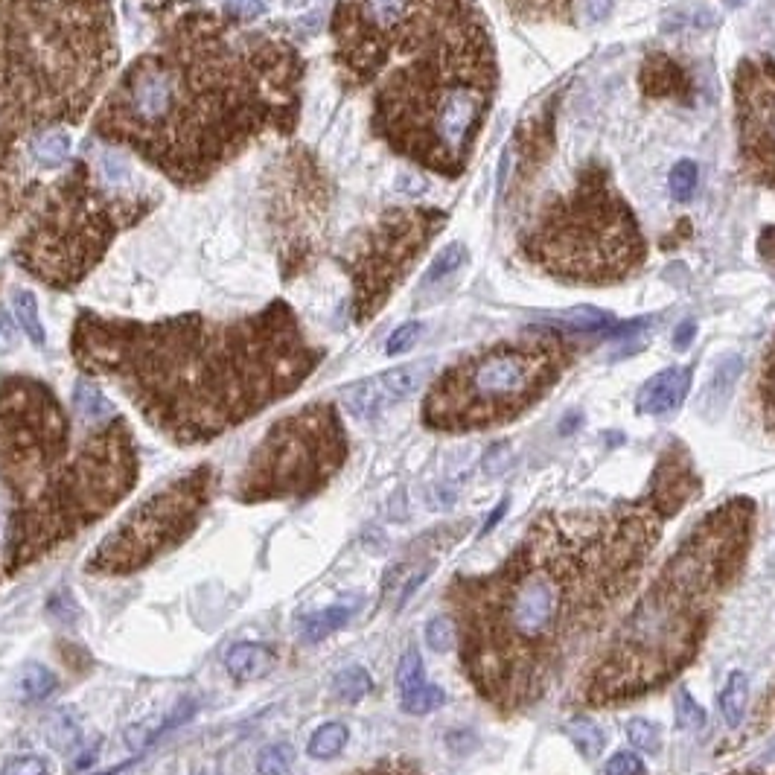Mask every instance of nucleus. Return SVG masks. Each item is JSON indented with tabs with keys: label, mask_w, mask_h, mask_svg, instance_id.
Returning <instances> with one entry per match:
<instances>
[{
	"label": "nucleus",
	"mask_w": 775,
	"mask_h": 775,
	"mask_svg": "<svg viewBox=\"0 0 775 775\" xmlns=\"http://www.w3.org/2000/svg\"><path fill=\"white\" fill-rule=\"evenodd\" d=\"M703 478L668 443L639 499L545 510L490 572H461L443 604L461 674L499 717L525 714L557 691L633 595L665 525Z\"/></svg>",
	"instance_id": "1"
},
{
	"label": "nucleus",
	"mask_w": 775,
	"mask_h": 775,
	"mask_svg": "<svg viewBox=\"0 0 775 775\" xmlns=\"http://www.w3.org/2000/svg\"><path fill=\"white\" fill-rule=\"evenodd\" d=\"M304 73L286 35L199 3H164L149 47L105 94L91 132L169 184L196 190L257 140L295 132Z\"/></svg>",
	"instance_id": "2"
},
{
	"label": "nucleus",
	"mask_w": 775,
	"mask_h": 775,
	"mask_svg": "<svg viewBox=\"0 0 775 775\" xmlns=\"http://www.w3.org/2000/svg\"><path fill=\"white\" fill-rule=\"evenodd\" d=\"M70 356L88 379H108L175 446H204L292 397L324 350L286 301L239 318L184 312L161 321L82 309Z\"/></svg>",
	"instance_id": "3"
},
{
	"label": "nucleus",
	"mask_w": 775,
	"mask_h": 775,
	"mask_svg": "<svg viewBox=\"0 0 775 775\" xmlns=\"http://www.w3.org/2000/svg\"><path fill=\"white\" fill-rule=\"evenodd\" d=\"M140 478V446L123 414L91 423L27 373L0 379L3 572L33 569L120 505Z\"/></svg>",
	"instance_id": "4"
},
{
	"label": "nucleus",
	"mask_w": 775,
	"mask_h": 775,
	"mask_svg": "<svg viewBox=\"0 0 775 775\" xmlns=\"http://www.w3.org/2000/svg\"><path fill=\"white\" fill-rule=\"evenodd\" d=\"M117 56L111 0H0V234L44 193L41 143L85 123Z\"/></svg>",
	"instance_id": "5"
},
{
	"label": "nucleus",
	"mask_w": 775,
	"mask_h": 775,
	"mask_svg": "<svg viewBox=\"0 0 775 775\" xmlns=\"http://www.w3.org/2000/svg\"><path fill=\"white\" fill-rule=\"evenodd\" d=\"M758 507L732 496L700 519L577 679L583 708H618L671 685L703 650L726 595L743 577Z\"/></svg>",
	"instance_id": "6"
},
{
	"label": "nucleus",
	"mask_w": 775,
	"mask_h": 775,
	"mask_svg": "<svg viewBox=\"0 0 775 775\" xmlns=\"http://www.w3.org/2000/svg\"><path fill=\"white\" fill-rule=\"evenodd\" d=\"M496 85L493 38L414 56L373 85V135L417 167L458 178L470 164Z\"/></svg>",
	"instance_id": "7"
},
{
	"label": "nucleus",
	"mask_w": 775,
	"mask_h": 775,
	"mask_svg": "<svg viewBox=\"0 0 775 775\" xmlns=\"http://www.w3.org/2000/svg\"><path fill=\"white\" fill-rule=\"evenodd\" d=\"M161 199L123 149L91 135L68 172L38 196L15 260L56 292L76 289L100 266L114 239L143 222Z\"/></svg>",
	"instance_id": "8"
},
{
	"label": "nucleus",
	"mask_w": 775,
	"mask_h": 775,
	"mask_svg": "<svg viewBox=\"0 0 775 775\" xmlns=\"http://www.w3.org/2000/svg\"><path fill=\"white\" fill-rule=\"evenodd\" d=\"M519 251L534 269L572 286L621 283L647 260L639 219L598 161L577 172L569 193L542 207Z\"/></svg>",
	"instance_id": "9"
},
{
	"label": "nucleus",
	"mask_w": 775,
	"mask_h": 775,
	"mask_svg": "<svg viewBox=\"0 0 775 775\" xmlns=\"http://www.w3.org/2000/svg\"><path fill=\"white\" fill-rule=\"evenodd\" d=\"M580 350L583 341L560 330L481 347L429 385L420 408L423 426L443 435H467L513 423L548 397Z\"/></svg>",
	"instance_id": "10"
},
{
	"label": "nucleus",
	"mask_w": 775,
	"mask_h": 775,
	"mask_svg": "<svg viewBox=\"0 0 775 775\" xmlns=\"http://www.w3.org/2000/svg\"><path fill=\"white\" fill-rule=\"evenodd\" d=\"M330 33L338 76L353 91L429 50L490 38L475 0H338Z\"/></svg>",
	"instance_id": "11"
},
{
	"label": "nucleus",
	"mask_w": 775,
	"mask_h": 775,
	"mask_svg": "<svg viewBox=\"0 0 775 775\" xmlns=\"http://www.w3.org/2000/svg\"><path fill=\"white\" fill-rule=\"evenodd\" d=\"M350 458V435L333 403H309L277 423L254 446L236 481V502H309L321 496Z\"/></svg>",
	"instance_id": "12"
},
{
	"label": "nucleus",
	"mask_w": 775,
	"mask_h": 775,
	"mask_svg": "<svg viewBox=\"0 0 775 775\" xmlns=\"http://www.w3.org/2000/svg\"><path fill=\"white\" fill-rule=\"evenodd\" d=\"M216 493L219 472L213 464H199L172 478L102 537L85 560V572L94 577H129L155 566L202 528Z\"/></svg>",
	"instance_id": "13"
},
{
	"label": "nucleus",
	"mask_w": 775,
	"mask_h": 775,
	"mask_svg": "<svg viewBox=\"0 0 775 775\" xmlns=\"http://www.w3.org/2000/svg\"><path fill=\"white\" fill-rule=\"evenodd\" d=\"M446 222L449 216L440 207H391L350 242L341 269L350 277L356 324H368L382 312Z\"/></svg>",
	"instance_id": "14"
},
{
	"label": "nucleus",
	"mask_w": 775,
	"mask_h": 775,
	"mask_svg": "<svg viewBox=\"0 0 775 775\" xmlns=\"http://www.w3.org/2000/svg\"><path fill=\"white\" fill-rule=\"evenodd\" d=\"M732 88L743 175L775 193V56L743 59Z\"/></svg>",
	"instance_id": "15"
},
{
	"label": "nucleus",
	"mask_w": 775,
	"mask_h": 775,
	"mask_svg": "<svg viewBox=\"0 0 775 775\" xmlns=\"http://www.w3.org/2000/svg\"><path fill=\"white\" fill-rule=\"evenodd\" d=\"M429 373H432V362H411V365L391 368V371L344 388L341 403L347 408V414L356 420H376L391 405L403 403L411 394H417L423 388V382L429 379Z\"/></svg>",
	"instance_id": "16"
},
{
	"label": "nucleus",
	"mask_w": 775,
	"mask_h": 775,
	"mask_svg": "<svg viewBox=\"0 0 775 775\" xmlns=\"http://www.w3.org/2000/svg\"><path fill=\"white\" fill-rule=\"evenodd\" d=\"M554 105H557V100L548 102L540 114L528 117L522 123V129H516V140L510 146L516 152V172H513L516 193L531 187L540 164H545V158L551 155V146H554Z\"/></svg>",
	"instance_id": "17"
},
{
	"label": "nucleus",
	"mask_w": 775,
	"mask_h": 775,
	"mask_svg": "<svg viewBox=\"0 0 775 775\" xmlns=\"http://www.w3.org/2000/svg\"><path fill=\"white\" fill-rule=\"evenodd\" d=\"M639 85L641 91L653 100H679L691 102L694 85L688 70L682 68L679 62H674L665 53H650L639 70Z\"/></svg>",
	"instance_id": "18"
},
{
	"label": "nucleus",
	"mask_w": 775,
	"mask_h": 775,
	"mask_svg": "<svg viewBox=\"0 0 775 775\" xmlns=\"http://www.w3.org/2000/svg\"><path fill=\"white\" fill-rule=\"evenodd\" d=\"M691 376H694L691 368H665L656 376H650L636 400V411L650 414V417L674 414L691 391Z\"/></svg>",
	"instance_id": "19"
},
{
	"label": "nucleus",
	"mask_w": 775,
	"mask_h": 775,
	"mask_svg": "<svg viewBox=\"0 0 775 775\" xmlns=\"http://www.w3.org/2000/svg\"><path fill=\"white\" fill-rule=\"evenodd\" d=\"M277 668V650L263 641H236L225 653V671L236 682L266 679Z\"/></svg>",
	"instance_id": "20"
},
{
	"label": "nucleus",
	"mask_w": 775,
	"mask_h": 775,
	"mask_svg": "<svg viewBox=\"0 0 775 775\" xmlns=\"http://www.w3.org/2000/svg\"><path fill=\"white\" fill-rule=\"evenodd\" d=\"M507 12L525 24H572L574 0H505Z\"/></svg>",
	"instance_id": "21"
},
{
	"label": "nucleus",
	"mask_w": 775,
	"mask_h": 775,
	"mask_svg": "<svg viewBox=\"0 0 775 775\" xmlns=\"http://www.w3.org/2000/svg\"><path fill=\"white\" fill-rule=\"evenodd\" d=\"M741 371H743L741 356H726V359L714 368L711 379H708L706 391H703V411L717 414L723 405L729 403L732 388H735V382H738Z\"/></svg>",
	"instance_id": "22"
},
{
	"label": "nucleus",
	"mask_w": 775,
	"mask_h": 775,
	"mask_svg": "<svg viewBox=\"0 0 775 775\" xmlns=\"http://www.w3.org/2000/svg\"><path fill=\"white\" fill-rule=\"evenodd\" d=\"M73 411L91 423H102V420H111L117 417L120 411L114 408V403L102 394V388L94 382V379H79L73 385Z\"/></svg>",
	"instance_id": "23"
},
{
	"label": "nucleus",
	"mask_w": 775,
	"mask_h": 775,
	"mask_svg": "<svg viewBox=\"0 0 775 775\" xmlns=\"http://www.w3.org/2000/svg\"><path fill=\"white\" fill-rule=\"evenodd\" d=\"M717 706H720V717L729 729H738L749 711V676L743 671H732L720 697H717Z\"/></svg>",
	"instance_id": "24"
},
{
	"label": "nucleus",
	"mask_w": 775,
	"mask_h": 775,
	"mask_svg": "<svg viewBox=\"0 0 775 775\" xmlns=\"http://www.w3.org/2000/svg\"><path fill=\"white\" fill-rule=\"evenodd\" d=\"M350 615H353V609L344 607V604H338V607L318 609V612H309V615H304V618L298 621L301 639L309 641V644H315V641H324L327 636L338 633V630H341V627L350 621Z\"/></svg>",
	"instance_id": "25"
},
{
	"label": "nucleus",
	"mask_w": 775,
	"mask_h": 775,
	"mask_svg": "<svg viewBox=\"0 0 775 775\" xmlns=\"http://www.w3.org/2000/svg\"><path fill=\"white\" fill-rule=\"evenodd\" d=\"M347 741H350V729L344 723L333 720V723H324L312 732V738L306 743V752L318 761H330L347 746Z\"/></svg>",
	"instance_id": "26"
},
{
	"label": "nucleus",
	"mask_w": 775,
	"mask_h": 775,
	"mask_svg": "<svg viewBox=\"0 0 775 775\" xmlns=\"http://www.w3.org/2000/svg\"><path fill=\"white\" fill-rule=\"evenodd\" d=\"M371 688V674H368L365 668H359V665H350V668L338 671L336 679H333V694H336V700H341L344 706L362 703V700L371 694Z\"/></svg>",
	"instance_id": "27"
},
{
	"label": "nucleus",
	"mask_w": 775,
	"mask_h": 775,
	"mask_svg": "<svg viewBox=\"0 0 775 775\" xmlns=\"http://www.w3.org/2000/svg\"><path fill=\"white\" fill-rule=\"evenodd\" d=\"M193 708L196 706H190V708H178L172 717H155V720H146V723H137V726H132L129 732H126V743H129V749L132 752H140V749H146L149 743L152 741H158L164 732H169L175 723H181V720H187L190 714H193Z\"/></svg>",
	"instance_id": "28"
},
{
	"label": "nucleus",
	"mask_w": 775,
	"mask_h": 775,
	"mask_svg": "<svg viewBox=\"0 0 775 775\" xmlns=\"http://www.w3.org/2000/svg\"><path fill=\"white\" fill-rule=\"evenodd\" d=\"M554 321H557L560 333H598L612 324V315L604 309H595V306H577L563 315H554Z\"/></svg>",
	"instance_id": "29"
},
{
	"label": "nucleus",
	"mask_w": 775,
	"mask_h": 775,
	"mask_svg": "<svg viewBox=\"0 0 775 775\" xmlns=\"http://www.w3.org/2000/svg\"><path fill=\"white\" fill-rule=\"evenodd\" d=\"M59 688V676L53 674L50 668L38 665V662H30L24 665V674H21V694L24 700L30 703H44L56 694Z\"/></svg>",
	"instance_id": "30"
},
{
	"label": "nucleus",
	"mask_w": 775,
	"mask_h": 775,
	"mask_svg": "<svg viewBox=\"0 0 775 775\" xmlns=\"http://www.w3.org/2000/svg\"><path fill=\"white\" fill-rule=\"evenodd\" d=\"M758 403H761V417L767 432L775 435V338L764 356L761 376H758Z\"/></svg>",
	"instance_id": "31"
},
{
	"label": "nucleus",
	"mask_w": 775,
	"mask_h": 775,
	"mask_svg": "<svg viewBox=\"0 0 775 775\" xmlns=\"http://www.w3.org/2000/svg\"><path fill=\"white\" fill-rule=\"evenodd\" d=\"M12 306H15V318L21 324V330L27 333V338L33 341L35 347H41L47 341V333H44V324L38 318V304H35L33 292L27 289H18L15 298H12Z\"/></svg>",
	"instance_id": "32"
},
{
	"label": "nucleus",
	"mask_w": 775,
	"mask_h": 775,
	"mask_svg": "<svg viewBox=\"0 0 775 775\" xmlns=\"http://www.w3.org/2000/svg\"><path fill=\"white\" fill-rule=\"evenodd\" d=\"M566 732H569V738H572L574 749L583 755V758H598L601 752H604V732L589 720V717H574L572 723L566 726Z\"/></svg>",
	"instance_id": "33"
},
{
	"label": "nucleus",
	"mask_w": 775,
	"mask_h": 775,
	"mask_svg": "<svg viewBox=\"0 0 775 775\" xmlns=\"http://www.w3.org/2000/svg\"><path fill=\"white\" fill-rule=\"evenodd\" d=\"M467 263V245L464 242H452L440 251L435 257V263L429 266L426 277H423V286H438L443 280H449L455 271L461 269Z\"/></svg>",
	"instance_id": "34"
},
{
	"label": "nucleus",
	"mask_w": 775,
	"mask_h": 775,
	"mask_svg": "<svg viewBox=\"0 0 775 775\" xmlns=\"http://www.w3.org/2000/svg\"><path fill=\"white\" fill-rule=\"evenodd\" d=\"M426 685V671H423V659L417 647H408L397 665V688H400V700L417 694Z\"/></svg>",
	"instance_id": "35"
},
{
	"label": "nucleus",
	"mask_w": 775,
	"mask_h": 775,
	"mask_svg": "<svg viewBox=\"0 0 775 775\" xmlns=\"http://www.w3.org/2000/svg\"><path fill=\"white\" fill-rule=\"evenodd\" d=\"M697 184H700V169L694 161H679L674 169H671V178H668V187H671V199L676 204H688L697 193Z\"/></svg>",
	"instance_id": "36"
},
{
	"label": "nucleus",
	"mask_w": 775,
	"mask_h": 775,
	"mask_svg": "<svg viewBox=\"0 0 775 775\" xmlns=\"http://www.w3.org/2000/svg\"><path fill=\"white\" fill-rule=\"evenodd\" d=\"M627 741L636 746V752L644 755H659L662 752V729L644 717H636L627 723Z\"/></svg>",
	"instance_id": "37"
},
{
	"label": "nucleus",
	"mask_w": 775,
	"mask_h": 775,
	"mask_svg": "<svg viewBox=\"0 0 775 775\" xmlns=\"http://www.w3.org/2000/svg\"><path fill=\"white\" fill-rule=\"evenodd\" d=\"M706 723V708L691 697V691L682 688V691L676 694V726L685 729V732H700V729H706Z\"/></svg>",
	"instance_id": "38"
},
{
	"label": "nucleus",
	"mask_w": 775,
	"mask_h": 775,
	"mask_svg": "<svg viewBox=\"0 0 775 775\" xmlns=\"http://www.w3.org/2000/svg\"><path fill=\"white\" fill-rule=\"evenodd\" d=\"M260 775H292V749L286 743H271L257 755Z\"/></svg>",
	"instance_id": "39"
},
{
	"label": "nucleus",
	"mask_w": 775,
	"mask_h": 775,
	"mask_svg": "<svg viewBox=\"0 0 775 775\" xmlns=\"http://www.w3.org/2000/svg\"><path fill=\"white\" fill-rule=\"evenodd\" d=\"M714 21V12H708L703 6H694V9H679L674 15L665 18L662 30L665 33H682V30H706Z\"/></svg>",
	"instance_id": "40"
},
{
	"label": "nucleus",
	"mask_w": 775,
	"mask_h": 775,
	"mask_svg": "<svg viewBox=\"0 0 775 775\" xmlns=\"http://www.w3.org/2000/svg\"><path fill=\"white\" fill-rule=\"evenodd\" d=\"M426 644L435 653H449L455 647V624L449 615H438L426 624Z\"/></svg>",
	"instance_id": "41"
},
{
	"label": "nucleus",
	"mask_w": 775,
	"mask_h": 775,
	"mask_svg": "<svg viewBox=\"0 0 775 775\" xmlns=\"http://www.w3.org/2000/svg\"><path fill=\"white\" fill-rule=\"evenodd\" d=\"M443 700H446V694L440 691L438 685H429V682H426L417 694L400 700V706H403L405 714H429V711L443 706Z\"/></svg>",
	"instance_id": "42"
},
{
	"label": "nucleus",
	"mask_w": 775,
	"mask_h": 775,
	"mask_svg": "<svg viewBox=\"0 0 775 775\" xmlns=\"http://www.w3.org/2000/svg\"><path fill=\"white\" fill-rule=\"evenodd\" d=\"M420 336H423V324H420V321L400 324V327L388 336V341H385V353H388V356H400L405 350H411V347L420 341Z\"/></svg>",
	"instance_id": "43"
},
{
	"label": "nucleus",
	"mask_w": 775,
	"mask_h": 775,
	"mask_svg": "<svg viewBox=\"0 0 775 775\" xmlns=\"http://www.w3.org/2000/svg\"><path fill=\"white\" fill-rule=\"evenodd\" d=\"M225 15L239 24H254L266 15L263 0H225Z\"/></svg>",
	"instance_id": "44"
},
{
	"label": "nucleus",
	"mask_w": 775,
	"mask_h": 775,
	"mask_svg": "<svg viewBox=\"0 0 775 775\" xmlns=\"http://www.w3.org/2000/svg\"><path fill=\"white\" fill-rule=\"evenodd\" d=\"M0 775H50V761L41 755H24V758H12L6 761Z\"/></svg>",
	"instance_id": "45"
},
{
	"label": "nucleus",
	"mask_w": 775,
	"mask_h": 775,
	"mask_svg": "<svg viewBox=\"0 0 775 775\" xmlns=\"http://www.w3.org/2000/svg\"><path fill=\"white\" fill-rule=\"evenodd\" d=\"M644 761L636 752H615L604 764V775H644Z\"/></svg>",
	"instance_id": "46"
},
{
	"label": "nucleus",
	"mask_w": 775,
	"mask_h": 775,
	"mask_svg": "<svg viewBox=\"0 0 775 775\" xmlns=\"http://www.w3.org/2000/svg\"><path fill=\"white\" fill-rule=\"evenodd\" d=\"M350 775H423L417 764L403 761V758H388V761H376L371 767H362Z\"/></svg>",
	"instance_id": "47"
},
{
	"label": "nucleus",
	"mask_w": 775,
	"mask_h": 775,
	"mask_svg": "<svg viewBox=\"0 0 775 775\" xmlns=\"http://www.w3.org/2000/svg\"><path fill=\"white\" fill-rule=\"evenodd\" d=\"M612 6H615V0H586V15L592 24H601L609 18Z\"/></svg>",
	"instance_id": "48"
},
{
	"label": "nucleus",
	"mask_w": 775,
	"mask_h": 775,
	"mask_svg": "<svg viewBox=\"0 0 775 775\" xmlns=\"http://www.w3.org/2000/svg\"><path fill=\"white\" fill-rule=\"evenodd\" d=\"M758 254L764 263L775 266V228H764V234L758 236Z\"/></svg>",
	"instance_id": "49"
},
{
	"label": "nucleus",
	"mask_w": 775,
	"mask_h": 775,
	"mask_svg": "<svg viewBox=\"0 0 775 775\" xmlns=\"http://www.w3.org/2000/svg\"><path fill=\"white\" fill-rule=\"evenodd\" d=\"M697 336V324L694 321H685L682 327H676L674 333V347L676 350H688L691 347V341Z\"/></svg>",
	"instance_id": "50"
},
{
	"label": "nucleus",
	"mask_w": 775,
	"mask_h": 775,
	"mask_svg": "<svg viewBox=\"0 0 775 775\" xmlns=\"http://www.w3.org/2000/svg\"><path fill=\"white\" fill-rule=\"evenodd\" d=\"M770 717H775V685L770 688V694L764 697V703H761V717H758V720L767 723Z\"/></svg>",
	"instance_id": "51"
},
{
	"label": "nucleus",
	"mask_w": 775,
	"mask_h": 775,
	"mask_svg": "<svg viewBox=\"0 0 775 775\" xmlns=\"http://www.w3.org/2000/svg\"><path fill=\"white\" fill-rule=\"evenodd\" d=\"M400 181H405V187H400V190H405V193H423L426 187H423V181L420 178H414V175H400Z\"/></svg>",
	"instance_id": "52"
},
{
	"label": "nucleus",
	"mask_w": 775,
	"mask_h": 775,
	"mask_svg": "<svg viewBox=\"0 0 775 775\" xmlns=\"http://www.w3.org/2000/svg\"><path fill=\"white\" fill-rule=\"evenodd\" d=\"M729 775H775V770H738V773H729Z\"/></svg>",
	"instance_id": "53"
},
{
	"label": "nucleus",
	"mask_w": 775,
	"mask_h": 775,
	"mask_svg": "<svg viewBox=\"0 0 775 775\" xmlns=\"http://www.w3.org/2000/svg\"><path fill=\"white\" fill-rule=\"evenodd\" d=\"M732 3H743V0H732Z\"/></svg>",
	"instance_id": "54"
}]
</instances>
